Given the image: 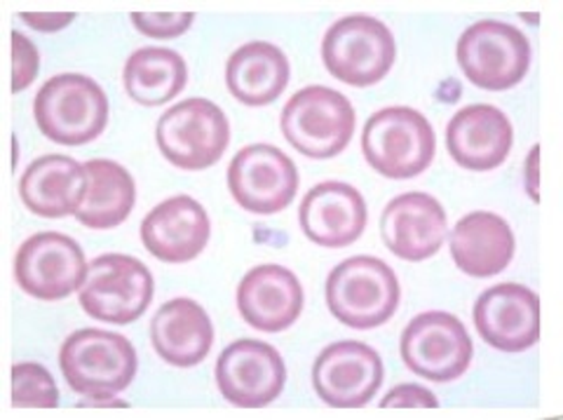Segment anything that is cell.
Masks as SVG:
<instances>
[{
	"instance_id": "obj_1",
	"label": "cell",
	"mask_w": 563,
	"mask_h": 420,
	"mask_svg": "<svg viewBox=\"0 0 563 420\" xmlns=\"http://www.w3.org/2000/svg\"><path fill=\"white\" fill-rule=\"evenodd\" d=\"M59 366L70 390L109 399L130 388L139 362L125 336L103 329H80L64 341Z\"/></svg>"
},
{
	"instance_id": "obj_2",
	"label": "cell",
	"mask_w": 563,
	"mask_h": 420,
	"mask_svg": "<svg viewBox=\"0 0 563 420\" xmlns=\"http://www.w3.org/2000/svg\"><path fill=\"white\" fill-rule=\"evenodd\" d=\"M401 289L395 270L374 256H352L327 279V306L350 329H376L399 308Z\"/></svg>"
},
{
	"instance_id": "obj_3",
	"label": "cell",
	"mask_w": 563,
	"mask_h": 420,
	"mask_svg": "<svg viewBox=\"0 0 563 420\" xmlns=\"http://www.w3.org/2000/svg\"><path fill=\"white\" fill-rule=\"evenodd\" d=\"M362 151L380 177L413 179L432 165L437 136L420 111L390 107L366 120Z\"/></svg>"
},
{
	"instance_id": "obj_4",
	"label": "cell",
	"mask_w": 563,
	"mask_h": 420,
	"mask_svg": "<svg viewBox=\"0 0 563 420\" xmlns=\"http://www.w3.org/2000/svg\"><path fill=\"white\" fill-rule=\"evenodd\" d=\"M38 130L64 146L90 144L109 122V99L101 87L80 74L49 78L33 101Z\"/></svg>"
},
{
	"instance_id": "obj_5",
	"label": "cell",
	"mask_w": 563,
	"mask_h": 420,
	"mask_svg": "<svg viewBox=\"0 0 563 420\" xmlns=\"http://www.w3.org/2000/svg\"><path fill=\"white\" fill-rule=\"evenodd\" d=\"M355 120V109L345 95L310 85L287 101L279 128L298 153L312 161H329L347 148Z\"/></svg>"
},
{
	"instance_id": "obj_6",
	"label": "cell",
	"mask_w": 563,
	"mask_h": 420,
	"mask_svg": "<svg viewBox=\"0 0 563 420\" xmlns=\"http://www.w3.org/2000/svg\"><path fill=\"white\" fill-rule=\"evenodd\" d=\"M322 59L327 71L345 85H376L397 59L395 36L376 16L350 14L327 31Z\"/></svg>"
},
{
	"instance_id": "obj_7",
	"label": "cell",
	"mask_w": 563,
	"mask_h": 420,
	"mask_svg": "<svg viewBox=\"0 0 563 420\" xmlns=\"http://www.w3.org/2000/svg\"><path fill=\"white\" fill-rule=\"evenodd\" d=\"M155 139L174 167L202 172L221 161L231 144V125L214 101L192 97L161 115Z\"/></svg>"
},
{
	"instance_id": "obj_8",
	"label": "cell",
	"mask_w": 563,
	"mask_h": 420,
	"mask_svg": "<svg viewBox=\"0 0 563 420\" xmlns=\"http://www.w3.org/2000/svg\"><path fill=\"white\" fill-rule=\"evenodd\" d=\"M455 57L472 85L503 92L526 78L531 68V43L512 24L484 20L463 33Z\"/></svg>"
},
{
	"instance_id": "obj_9",
	"label": "cell",
	"mask_w": 563,
	"mask_h": 420,
	"mask_svg": "<svg viewBox=\"0 0 563 420\" xmlns=\"http://www.w3.org/2000/svg\"><path fill=\"white\" fill-rule=\"evenodd\" d=\"M153 275L139 258L103 254L95 258L80 289V306L106 324H132L153 301Z\"/></svg>"
},
{
	"instance_id": "obj_10",
	"label": "cell",
	"mask_w": 563,
	"mask_h": 420,
	"mask_svg": "<svg viewBox=\"0 0 563 420\" xmlns=\"http://www.w3.org/2000/svg\"><path fill=\"white\" fill-rule=\"evenodd\" d=\"M401 360L416 376L451 383L461 378L472 364V339L465 324L451 312H422L401 334Z\"/></svg>"
},
{
	"instance_id": "obj_11",
	"label": "cell",
	"mask_w": 563,
	"mask_h": 420,
	"mask_svg": "<svg viewBox=\"0 0 563 420\" xmlns=\"http://www.w3.org/2000/svg\"><path fill=\"white\" fill-rule=\"evenodd\" d=\"M87 270L80 244L62 233L31 235L14 258L16 285L41 301H62L82 289Z\"/></svg>"
},
{
	"instance_id": "obj_12",
	"label": "cell",
	"mask_w": 563,
	"mask_h": 420,
	"mask_svg": "<svg viewBox=\"0 0 563 420\" xmlns=\"http://www.w3.org/2000/svg\"><path fill=\"white\" fill-rule=\"evenodd\" d=\"M228 188L244 212L271 217L291 205L298 192V169L287 153L271 144L238 151L228 167Z\"/></svg>"
},
{
	"instance_id": "obj_13",
	"label": "cell",
	"mask_w": 563,
	"mask_h": 420,
	"mask_svg": "<svg viewBox=\"0 0 563 420\" xmlns=\"http://www.w3.org/2000/svg\"><path fill=\"white\" fill-rule=\"evenodd\" d=\"M383 360L360 341H339L324 347L312 366V385L333 409L366 407L383 385Z\"/></svg>"
},
{
	"instance_id": "obj_14",
	"label": "cell",
	"mask_w": 563,
	"mask_h": 420,
	"mask_svg": "<svg viewBox=\"0 0 563 420\" xmlns=\"http://www.w3.org/2000/svg\"><path fill=\"white\" fill-rule=\"evenodd\" d=\"M217 383L233 407L261 409L285 390L287 366L271 343L240 339L219 355Z\"/></svg>"
},
{
	"instance_id": "obj_15",
	"label": "cell",
	"mask_w": 563,
	"mask_h": 420,
	"mask_svg": "<svg viewBox=\"0 0 563 420\" xmlns=\"http://www.w3.org/2000/svg\"><path fill=\"white\" fill-rule=\"evenodd\" d=\"M479 336L503 353H521L540 339V299L523 285L505 283L486 289L474 303Z\"/></svg>"
},
{
	"instance_id": "obj_16",
	"label": "cell",
	"mask_w": 563,
	"mask_h": 420,
	"mask_svg": "<svg viewBox=\"0 0 563 420\" xmlns=\"http://www.w3.org/2000/svg\"><path fill=\"white\" fill-rule=\"evenodd\" d=\"M366 219L362 192L341 181L312 186L298 209L306 237L327 250H343L357 242L366 229Z\"/></svg>"
},
{
	"instance_id": "obj_17",
	"label": "cell",
	"mask_w": 563,
	"mask_h": 420,
	"mask_svg": "<svg viewBox=\"0 0 563 420\" xmlns=\"http://www.w3.org/2000/svg\"><path fill=\"white\" fill-rule=\"evenodd\" d=\"M380 235L395 256L426 261L442 250L446 212L428 192H404L383 209Z\"/></svg>"
},
{
	"instance_id": "obj_18",
	"label": "cell",
	"mask_w": 563,
	"mask_h": 420,
	"mask_svg": "<svg viewBox=\"0 0 563 420\" xmlns=\"http://www.w3.org/2000/svg\"><path fill=\"white\" fill-rule=\"evenodd\" d=\"M209 217L205 207L188 196H176L151 209L141 221V242L165 264H188L209 242Z\"/></svg>"
},
{
	"instance_id": "obj_19",
	"label": "cell",
	"mask_w": 563,
	"mask_h": 420,
	"mask_svg": "<svg viewBox=\"0 0 563 420\" xmlns=\"http://www.w3.org/2000/svg\"><path fill=\"white\" fill-rule=\"evenodd\" d=\"M238 308L246 324L277 334L301 318L303 287L285 266H256L242 277L238 287Z\"/></svg>"
},
{
	"instance_id": "obj_20",
	"label": "cell",
	"mask_w": 563,
	"mask_h": 420,
	"mask_svg": "<svg viewBox=\"0 0 563 420\" xmlns=\"http://www.w3.org/2000/svg\"><path fill=\"white\" fill-rule=\"evenodd\" d=\"M515 144L509 118L488 103L457 111L446 128V146L453 161L470 172L500 167Z\"/></svg>"
},
{
	"instance_id": "obj_21",
	"label": "cell",
	"mask_w": 563,
	"mask_h": 420,
	"mask_svg": "<svg viewBox=\"0 0 563 420\" xmlns=\"http://www.w3.org/2000/svg\"><path fill=\"white\" fill-rule=\"evenodd\" d=\"M87 192L85 165L66 155H43L20 179V196L29 212L43 219L76 217Z\"/></svg>"
},
{
	"instance_id": "obj_22",
	"label": "cell",
	"mask_w": 563,
	"mask_h": 420,
	"mask_svg": "<svg viewBox=\"0 0 563 420\" xmlns=\"http://www.w3.org/2000/svg\"><path fill=\"white\" fill-rule=\"evenodd\" d=\"M151 343L167 364L198 366L214 345V324L192 299H174L161 306L151 322Z\"/></svg>"
},
{
	"instance_id": "obj_23",
	"label": "cell",
	"mask_w": 563,
	"mask_h": 420,
	"mask_svg": "<svg viewBox=\"0 0 563 420\" xmlns=\"http://www.w3.org/2000/svg\"><path fill=\"white\" fill-rule=\"evenodd\" d=\"M515 233L493 212H470L451 231V256L455 266L472 277H493L515 258Z\"/></svg>"
},
{
	"instance_id": "obj_24",
	"label": "cell",
	"mask_w": 563,
	"mask_h": 420,
	"mask_svg": "<svg viewBox=\"0 0 563 420\" xmlns=\"http://www.w3.org/2000/svg\"><path fill=\"white\" fill-rule=\"evenodd\" d=\"M225 85L244 107H268L287 90L289 59L273 43H246L228 59Z\"/></svg>"
},
{
	"instance_id": "obj_25",
	"label": "cell",
	"mask_w": 563,
	"mask_h": 420,
	"mask_svg": "<svg viewBox=\"0 0 563 420\" xmlns=\"http://www.w3.org/2000/svg\"><path fill=\"white\" fill-rule=\"evenodd\" d=\"M87 192L76 219L92 231H111L125 223L136 202L132 174L113 161H87Z\"/></svg>"
},
{
	"instance_id": "obj_26",
	"label": "cell",
	"mask_w": 563,
	"mask_h": 420,
	"mask_svg": "<svg viewBox=\"0 0 563 420\" xmlns=\"http://www.w3.org/2000/svg\"><path fill=\"white\" fill-rule=\"evenodd\" d=\"M125 90L141 107H163L179 97L188 82V66L169 47H141L125 64Z\"/></svg>"
},
{
	"instance_id": "obj_27",
	"label": "cell",
	"mask_w": 563,
	"mask_h": 420,
	"mask_svg": "<svg viewBox=\"0 0 563 420\" xmlns=\"http://www.w3.org/2000/svg\"><path fill=\"white\" fill-rule=\"evenodd\" d=\"M12 407L14 409H57L59 390L43 364L20 362L12 366Z\"/></svg>"
},
{
	"instance_id": "obj_28",
	"label": "cell",
	"mask_w": 563,
	"mask_h": 420,
	"mask_svg": "<svg viewBox=\"0 0 563 420\" xmlns=\"http://www.w3.org/2000/svg\"><path fill=\"white\" fill-rule=\"evenodd\" d=\"M192 20H196L192 12H132L134 26L144 33V36L155 41L184 36Z\"/></svg>"
},
{
	"instance_id": "obj_29",
	"label": "cell",
	"mask_w": 563,
	"mask_h": 420,
	"mask_svg": "<svg viewBox=\"0 0 563 420\" xmlns=\"http://www.w3.org/2000/svg\"><path fill=\"white\" fill-rule=\"evenodd\" d=\"M12 59H14L12 92L16 95L26 90L41 68L38 49H35V45L26 36H22L20 31H12Z\"/></svg>"
},
{
	"instance_id": "obj_30",
	"label": "cell",
	"mask_w": 563,
	"mask_h": 420,
	"mask_svg": "<svg viewBox=\"0 0 563 420\" xmlns=\"http://www.w3.org/2000/svg\"><path fill=\"white\" fill-rule=\"evenodd\" d=\"M437 409L439 399L422 388V385H399V388L390 390L380 401V409Z\"/></svg>"
},
{
	"instance_id": "obj_31",
	"label": "cell",
	"mask_w": 563,
	"mask_h": 420,
	"mask_svg": "<svg viewBox=\"0 0 563 420\" xmlns=\"http://www.w3.org/2000/svg\"><path fill=\"white\" fill-rule=\"evenodd\" d=\"M22 20L29 22V26L38 29V31H59V29H64V26H68L70 22H74L76 14H70V12H64V14H45V12L31 14V12H22Z\"/></svg>"
}]
</instances>
